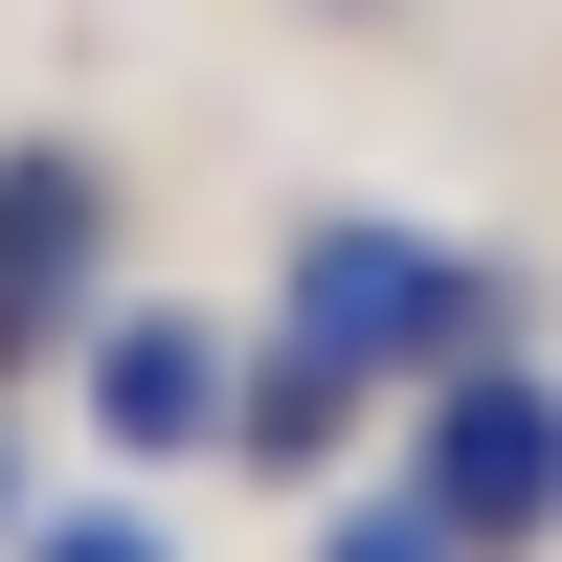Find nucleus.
<instances>
[{"instance_id":"nucleus-1","label":"nucleus","mask_w":562,"mask_h":562,"mask_svg":"<svg viewBox=\"0 0 562 562\" xmlns=\"http://www.w3.org/2000/svg\"><path fill=\"white\" fill-rule=\"evenodd\" d=\"M270 338H315L360 405H383V383H450V360H495V338H518V293H495L450 225L315 203V225H293V270H270Z\"/></svg>"},{"instance_id":"nucleus-5","label":"nucleus","mask_w":562,"mask_h":562,"mask_svg":"<svg viewBox=\"0 0 562 562\" xmlns=\"http://www.w3.org/2000/svg\"><path fill=\"white\" fill-rule=\"evenodd\" d=\"M338 428H360V383H338L315 338H270L248 405H225V450H248V473H338Z\"/></svg>"},{"instance_id":"nucleus-3","label":"nucleus","mask_w":562,"mask_h":562,"mask_svg":"<svg viewBox=\"0 0 562 562\" xmlns=\"http://www.w3.org/2000/svg\"><path fill=\"white\" fill-rule=\"evenodd\" d=\"M90 315H113V158L90 135H0V383L90 360Z\"/></svg>"},{"instance_id":"nucleus-4","label":"nucleus","mask_w":562,"mask_h":562,"mask_svg":"<svg viewBox=\"0 0 562 562\" xmlns=\"http://www.w3.org/2000/svg\"><path fill=\"white\" fill-rule=\"evenodd\" d=\"M225 405H248V360H225V315H90V428L113 450H225Z\"/></svg>"},{"instance_id":"nucleus-8","label":"nucleus","mask_w":562,"mask_h":562,"mask_svg":"<svg viewBox=\"0 0 562 562\" xmlns=\"http://www.w3.org/2000/svg\"><path fill=\"white\" fill-rule=\"evenodd\" d=\"M0 540H23V450H0Z\"/></svg>"},{"instance_id":"nucleus-7","label":"nucleus","mask_w":562,"mask_h":562,"mask_svg":"<svg viewBox=\"0 0 562 562\" xmlns=\"http://www.w3.org/2000/svg\"><path fill=\"white\" fill-rule=\"evenodd\" d=\"M23 562H180V540H158V518H113V495H68V518L23 495Z\"/></svg>"},{"instance_id":"nucleus-6","label":"nucleus","mask_w":562,"mask_h":562,"mask_svg":"<svg viewBox=\"0 0 562 562\" xmlns=\"http://www.w3.org/2000/svg\"><path fill=\"white\" fill-rule=\"evenodd\" d=\"M315 562H473V540H450L428 495H338V518H315Z\"/></svg>"},{"instance_id":"nucleus-2","label":"nucleus","mask_w":562,"mask_h":562,"mask_svg":"<svg viewBox=\"0 0 562 562\" xmlns=\"http://www.w3.org/2000/svg\"><path fill=\"white\" fill-rule=\"evenodd\" d=\"M405 405H428V428H405V495H428L473 562H495V540H562V383H540L518 338L450 360V383H405Z\"/></svg>"},{"instance_id":"nucleus-9","label":"nucleus","mask_w":562,"mask_h":562,"mask_svg":"<svg viewBox=\"0 0 562 562\" xmlns=\"http://www.w3.org/2000/svg\"><path fill=\"white\" fill-rule=\"evenodd\" d=\"M315 23H383V0H315Z\"/></svg>"}]
</instances>
